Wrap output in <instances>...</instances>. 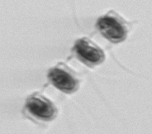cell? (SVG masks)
Returning a JSON list of instances; mask_svg holds the SVG:
<instances>
[{"label":"cell","mask_w":152,"mask_h":134,"mask_svg":"<svg viewBox=\"0 0 152 134\" xmlns=\"http://www.w3.org/2000/svg\"><path fill=\"white\" fill-rule=\"evenodd\" d=\"M25 110L31 118L43 122L51 121L57 114L55 104L39 93H34L27 98Z\"/></svg>","instance_id":"7a4b0ae2"},{"label":"cell","mask_w":152,"mask_h":134,"mask_svg":"<svg viewBox=\"0 0 152 134\" xmlns=\"http://www.w3.org/2000/svg\"><path fill=\"white\" fill-rule=\"evenodd\" d=\"M97 27L104 37L113 43L123 42L128 33V24L121 16L114 11L100 17Z\"/></svg>","instance_id":"6da1fadb"},{"label":"cell","mask_w":152,"mask_h":134,"mask_svg":"<svg viewBox=\"0 0 152 134\" xmlns=\"http://www.w3.org/2000/svg\"><path fill=\"white\" fill-rule=\"evenodd\" d=\"M47 77L55 87L65 94H72L79 87V79L75 71L64 63H59L48 71Z\"/></svg>","instance_id":"3957f363"},{"label":"cell","mask_w":152,"mask_h":134,"mask_svg":"<svg viewBox=\"0 0 152 134\" xmlns=\"http://www.w3.org/2000/svg\"><path fill=\"white\" fill-rule=\"evenodd\" d=\"M73 52L80 62L89 66L101 64L105 58L103 51L94 42L86 37L76 41Z\"/></svg>","instance_id":"277c9868"}]
</instances>
